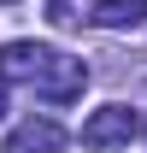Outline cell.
<instances>
[{
  "label": "cell",
  "instance_id": "cell-5",
  "mask_svg": "<svg viewBox=\"0 0 147 153\" xmlns=\"http://www.w3.org/2000/svg\"><path fill=\"white\" fill-rule=\"evenodd\" d=\"M47 18H53L59 30H76V24L88 18V12H82V6H76V0H47Z\"/></svg>",
  "mask_w": 147,
  "mask_h": 153
},
{
  "label": "cell",
  "instance_id": "cell-4",
  "mask_svg": "<svg viewBox=\"0 0 147 153\" xmlns=\"http://www.w3.org/2000/svg\"><path fill=\"white\" fill-rule=\"evenodd\" d=\"M94 30H141L147 24V0H100L88 12Z\"/></svg>",
  "mask_w": 147,
  "mask_h": 153
},
{
  "label": "cell",
  "instance_id": "cell-2",
  "mask_svg": "<svg viewBox=\"0 0 147 153\" xmlns=\"http://www.w3.org/2000/svg\"><path fill=\"white\" fill-rule=\"evenodd\" d=\"M135 130H141L135 124V106L118 100V106H100L94 118H82V147L88 153H118V147L135 141Z\"/></svg>",
  "mask_w": 147,
  "mask_h": 153
},
{
  "label": "cell",
  "instance_id": "cell-1",
  "mask_svg": "<svg viewBox=\"0 0 147 153\" xmlns=\"http://www.w3.org/2000/svg\"><path fill=\"white\" fill-rule=\"evenodd\" d=\"M0 76L36 88L53 106H65V100H76L88 88V65L71 59V53H59V47H41V41H6L0 47Z\"/></svg>",
  "mask_w": 147,
  "mask_h": 153
},
{
  "label": "cell",
  "instance_id": "cell-6",
  "mask_svg": "<svg viewBox=\"0 0 147 153\" xmlns=\"http://www.w3.org/2000/svg\"><path fill=\"white\" fill-rule=\"evenodd\" d=\"M6 106H12V94H6V76H0V118H6Z\"/></svg>",
  "mask_w": 147,
  "mask_h": 153
},
{
  "label": "cell",
  "instance_id": "cell-7",
  "mask_svg": "<svg viewBox=\"0 0 147 153\" xmlns=\"http://www.w3.org/2000/svg\"><path fill=\"white\" fill-rule=\"evenodd\" d=\"M0 6H6V0H0Z\"/></svg>",
  "mask_w": 147,
  "mask_h": 153
},
{
  "label": "cell",
  "instance_id": "cell-3",
  "mask_svg": "<svg viewBox=\"0 0 147 153\" xmlns=\"http://www.w3.org/2000/svg\"><path fill=\"white\" fill-rule=\"evenodd\" d=\"M65 147V130L53 118H24L18 130L6 135V153H59Z\"/></svg>",
  "mask_w": 147,
  "mask_h": 153
}]
</instances>
